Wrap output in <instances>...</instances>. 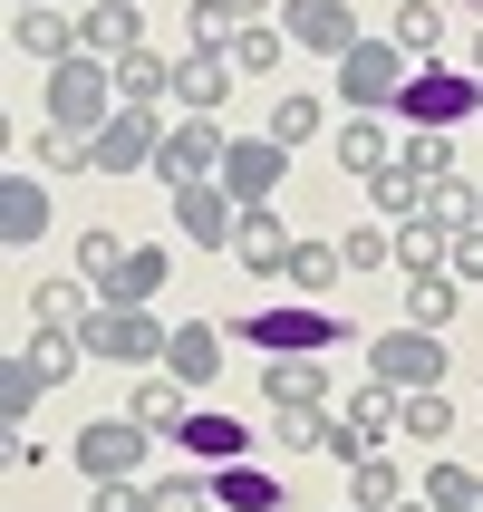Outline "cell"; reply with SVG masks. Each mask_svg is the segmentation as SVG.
I'll return each instance as SVG.
<instances>
[{"instance_id": "f5cc1de1", "label": "cell", "mask_w": 483, "mask_h": 512, "mask_svg": "<svg viewBox=\"0 0 483 512\" xmlns=\"http://www.w3.org/2000/svg\"><path fill=\"white\" fill-rule=\"evenodd\" d=\"M474 78H483V39H474Z\"/></svg>"}, {"instance_id": "ba28073f", "label": "cell", "mask_w": 483, "mask_h": 512, "mask_svg": "<svg viewBox=\"0 0 483 512\" xmlns=\"http://www.w3.org/2000/svg\"><path fill=\"white\" fill-rule=\"evenodd\" d=\"M145 445L155 435L136 426V416H97V426H78V464H87V484H126L145 464Z\"/></svg>"}, {"instance_id": "7a4b0ae2", "label": "cell", "mask_w": 483, "mask_h": 512, "mask_svg": "<svg viewBox=\"0 0 483 512\" xmlns=\"http://www.w3.org/2000/svg\"><path fill=\"white\" fill-rule=\"evenodd\" d=\"M387 116H406V136H416V126H464V116H483V78L474 68H416Z\"/></svg>"}, {"instance_id": "ffe728a7", "label": "cell", "mask_w": 483, "mask_h": 512, "mask_svg": "<svg viewBox=\"0 0 483 512\" xmlns=\"http://www.w3.org/2000/svg\"><path fill=\"white\" fill-rule=\"evenodd\" d=\"M387 39H397L416 68H445V10H435V0H397V29H387Z\"/></svg>"}, {"instance_id": "f1b7e54d", "label": "cell", "mask_w": 483, "mask_h": 512, "mask_svg": "<svg viewBox=\"0 0 483 512\" xmlns=\"http://www.w3.org/2000/svg\"><path fill=\"white\" fill-rule=\"evenodd\" d=\"M281 281H300V290H310V300H329V290L348 281V252H339V242H300Z\"/></svg>"}, {"instance_id": "f6af8a7d", "label": "cell", "mask_w": 483, "mask_h": 512, "mask_svg": "<svg viewBox=\"0 0 483 512\" xmlns=\"http://www.w3.org/2000/svg\"><path fill=\"white\" fill-rule=\"evenodd\" d=\"M145 512H213V484H203V474H174V484H155Z\"/></svg>"}, {"instance_id": "5bb4252c", "label": "cell", "mask_w": 483, "mask_h": 512, "mask_svg": "<svg viewBox=\"0 0 483 512\" xmlns=\"http://www.w3.org/2000/svg\"><path fill=\"white\" fill-rule=\"evenodd\" d=\"M232 78H242V68H232L223 49H184V58H174V97H184V116H213L232 97Z\"/></svg>"}, {"instance_id": "4fadbf2b", "label": "cell", "mask_w": 483, "mask_h": 512, "mask_svg": "<svg viewBox=\"0 0 483 512\" xmlns=\"http://www.w3.org/2000/svg\"><path fill=\"white\" fill-rule=\"evenodd\" d=\"M232 252H242V271H261V281H281L300 242L281 232V213H271V203H242V232H232Z\"/></svg>"}, {"instance_id": "f546056e", "label": "cell", "mask_w": 483, "mask_h": 512, "mask_svg": "<svg viewBox=\"0 0 483 512\" xmlns=\"http://www.w3.org/2000/svg\"><path fill=\"white\" fill-rule=\"evenodd\" d=\"M397 503H406V474L387 455H368L358 474H348V512H397Z\"/></svg>"}, {"instance_id": "7c38bea8", "label": "cell", "mask_w": 483, "mask_h": 512, "mask_svg": "<svg viewBox=\"0 0 483 512\" xmlns=\"http://www.w3.org/2000/svg\"><path fill=\"white\" fill-rule=\"evenodd\" d=\"M281 29H290V49H329V58L358 49V20H348V0H281Z\"/></svg>"}, {"instance_id": "52a82bcc", "label": "cell", "mask_w": 483, "mask_h": 512, "mask_svg": "<svg viewBox=\"0 0 483 512\" xmlns=\"http://www.w3.org/2000/svg\"><path fill=\"white\" fill-rule=\"evenodd\" d=\"M368 368L387 377L397 397H426L435 377H445V339H435V329H387V339L368 348Z\"/></svg>"}, {"instance_id": "f35d334b", "label": "cell", "mask_w": 483, "mask_h": 512, "mask_svg": "<svg viewBox=\"0 0 483 512\" xmlns=\"http://www.w3.org/2000/svg\"><path fill=\"white\" fill-rule=\"evenodd\" d=\"M426 223H445V232L483 223V194H474V184H464V174H445V184H435V194H426Z\"/></svg>"}, {"instance_id": "2e32d148", "label": "cell", "mask_w": 483, "mask_h": 512, "mask_svg": "<svg viewBox=\"0 0 483 512\" xmlns=\"http://www.w3.org/2000/svg\"><path fill=\"white\" fill-rule=\"evenodd\" d=\"M39 232H49V174H10V184H0V242L29 252Z\"/></svg>"}, {"instance_id": "7402d4cb", "label": "cell", "mask_w": 483, "mask_h": 512, "mask_svg": "<svg viewBox=\"0 0 483 512\" xmlns=\"http://www.w3.org/2000/svg\"><path fill=\"white\" fill-rule=\"evenodd\" d=\"M261 397L271 406H319L329 397V368H319V358H271V368H261Z\"/></svg>"}, {"instance_id": "5b68a950", "label": "cell", "mask_w": 483, "mask_h": 512, "mask_svg": "<svg viewBox=\"0 0 483 512\" xmlns=\"http://www.w3.org/2000/svg\"><path fill=\"white\" fill-rule=\"evenodd\" d=\"M165 339H174V329H155L145 310H97L78 329V348H87V358H107V368H165Z\"/></svg>"}, {"instance_id": "277c9868", "label": "cell", "mask_w": 483, "mask_h": 512, "mask_svg": "<svg viewBox=\"0 0 483 512\" xmlns=\"http://www.w3.org/2000/svg\"><path fill=\"white\" fill-rule=\"evenodd\" d=\"M406 78H416V68H406L397 39H358V49L339 58V97H348V116H387Z\"/></svg>"}, {"instance_id": "1f68e13d", "label": "cell", "mask_w": 483, "mask_h": 512, "mask_svg": "<svg viewBox=\"0 0 483 512\" xmlns=\"http://www.w3.org/2000/svg\"><path fill=\"white\" fill-rule=\"evenodd\" d=\"M397 165H406V174H416V184H426V194H435V184L455 174V136H445V126H416V136H406V155H397Z\"/></svg>"}, {"instance_id": "4dcf8cb0", "label": "cell", "mask_w": 483, "mask_h": 512, "mask_svg": "<svg viewBox=\"0 0 483 512\" xmlns=\"http://www.w3.org/2000/svg\"><path fill=\"white\" fill-rule=\"evenodd\" d=\"M455 300H464V290L445 281V271H426V281H406V329H435V339H445V319H455Z\"/></svg>"}, {"instance_id": "681fc988", "label": "cell", "mask_w": 483, "mask_h": 512, "mask_svg": "<svg viewBox=\"0 0 483 512\" xmlns=\"http://www.w3.org/2000/svg\"><path fill=\"white\" fill-rule=\"evenodd\" d=\"M232 20L252 29V20H271V0H232Z\"/></svg>"}, {"instance_id": "4316f807", "label": "cell", "mask_w": 483, "mask_h": 512, "mask_svg": "<svg viewBox=\"0 0 483 512\" xmlns=\"http://www.w3.org/2000/svg\"><path fill=\"white\" fill-rule=\"evenodd\" d=\"M339 165L358 174V184H377V174L397 165V155H387V126H368V116H348V126H339Z\"/></svg>"}, {"instance_id": "44dd1931", "label": "cell", "mask_w": 483, "mask_h": 512, "mask_svg": "<svg viewBox=\"0 0 483 512\" xmlns=\"http://www.w3.org/2000/svg\"><path fill=\"white\" fill-rule=\"evenodd\" d=\"M174 445H184V455H194V464H242V445H252V435L232 426V416H213V406H194Z\"/></svg>"}, {"instance_id": "c3c4849f", "label": "cell", "mask_w": 483, "mask_h": 512, "mask_svg": "<svg viewBox=\"0 0 483 512\" xmlns=\"http://www.w3.org/2000/svg\"><path fill=\"white\" fill-rule=\"evenodd\" d=\"M455 271H464V281H483V223L455 232Z\"/></svg>"}, {"instance_id": "8992f818", "label": "cell", "mask_w": 483, "mask_h": 512, "mask_svg": "<svg viewBox=\"0 0 483 512\" xmlns=\"http://www.w3.org/2000/svg\"><path fill=\"white\" fill-rule=\"evenodd\" d=\"M223 155H232L223 126H213V116H184V126H165V155H155V174H165L174 194H184V184H223Z\"/></svg>"}, {"instance_id": "d6986e66", "label": "cell", "mask_w": 483, "mask_h": 512, "mask_svg": "<svg viewBox=\"0 0 483 512\" xmlns=\"http://www.w3.org/2000/svg\"><path fill=\"white\" fill-rule=\"evenodd\" d=\"M10 49H29L39 68H68L78 58V29L58 20V10H10Z\"/></svg>"}, {"instance_id": "9a60e30c", "label": "cell", "mask_w": 483, "mask_h": 512, "mask_svg": "<svg viewBox=\"0 0 483 512\" xmlns=\"http://www.w3.org/2000/svg\"><path fill=\"white\" fill-rule=\"evenodd\" d=\"M136 49H145V20H136V10H116V0H97V10L78 20V58H107V68H126Z\"/></svg>"}, {"instance_id": "7dc6e473", "label": "cell", "mask_w": 483, "mask_h": 512, "mask_svg": "<svg viewBox=\"0 0 483 512\" xmlns=\"http://www.w3.org/2000/svg\"><path fill=\"white\" fill-rule=\"evenodd\" d=\"M145 503H155V493H145L136 474H126V484H97V493H87V512H145Z\"/></svg>"}, {"instance_id": "6da1fadb", "label": "cell", "mask_w": 483, "mask_h": 512, "mask_svg": "<svg viewBox=\"0 0 483 512\" xmlns=\"http://www.w3.org/2000/svg\"><path fill=\"white\" fill-rule=\"evenodd\" d=\"M232 339H252L261 358H319V348H339V339H348V319H339V310H319V300H271V310H252Z\"/></svg>"}, {"instance_id": "d590c367", "label": "cell", "mask_w": 483, "mask_h": 512, "mask_svg": "<svg viewBox=\"0 0 483 512\" xmlns=\"http://www.w3.org/2000/svg\"><path fill=\"white\" fill-rule=\"evenodd\" d=\"M126 252H136V242H116V232H87V242H78V281L107 300V290H116V271H126Z\"/></svg>"}, {"instance_id": "11a10c76", "label": "cell", "mask_w": 483, "mask_h": 512, "mask_svg": "<svg viewBox=\"0 0 483 512\" xmlns=\"http://www.w3.org/2000/svg\"><path fill=\"white\" fill-rule=\"evenodd\" d=\"M464 10H483V0H464Z\"/></svg>"}, {"instance_id": "816d5d0a", "label": "cell", "mask_w": 483, "mask_h": 512, "mask_svg": "<svg viewBox=\"0 0 483 512\" xmlns=\"http://www.w3.org/2000/svg\"><path fill=\"white\" fill-rule=\"evenodd\" d=\"M397 512H426V493H416V503H397Z\"/></svg>"}, {"instance_id": "9c48e42d", "label": "cell", "mask_w": 483, "mask_h": 512, "mask_svg": "<svg viewBox=\"0 0 483 512\" xmlns=\"http://www.w3.org/2000/svg\"><path fill=\"white\" fill-rule=\"evenodd\" d=\"M87 145H97V165H87V174H136V165L165 155V126H155V107H116Z\"/></svg>"}, {"instance_id": "d6a6232c", "label": "cell", "mask_w": 483, "mask_h": 512, "mask_svg": "<svg viewBox=\"0 0 483 512\" xmlns=\"http://www.w3.org/2000/svg\"><path fill=\"white\" fill-rule=\"evenodd\" d=\"M426 512H483V474H464V464H426Z\"/></svg>"}, {"instance_id": "ee69618b", "label": "cell", "mask_w": 483, "mask_h": 512, "mask_svg": "<svg viewBox=\"0 0 483 512\" xmlns=\"http://www.w3.org/2000/svg\"><path fill=\"white\" fill-rule=\"evenodd\" d=\"M406 435H455V406H445V387H426V397H406Z\"/></svg>"}, {"instance_id": "836d02e7", "label": "cell", "mask_w": 483, "mask_h": 512, "mask_svg": "<svg viewBox=\"0 0 483 512\" xmlns=\"http://www.w3.org/2000/svg\"><path fill=\"white\" fill-rule=\"evenodd\" d=\"M116 97H126V107H155V97H174V68L155 49H136L126 68H116Z\"/></svg>"}, {"instance_id": "60d3db41", "label": "cell", "mask_w": 483, "mask_h": 512, "mask_svg": "<svg viewBox=\"0 0 483 512\" xmlns=\"http://www.w3.org/2000/svg\"><path fill=\"white\" fill-rule=\"evenodd\" d=\"M78 165H97V145L78 126H39V174H78Z\"/></svg>"}, {"instance_id": "603a6c76", "label": "cell", "mask_w": 483, "mask_h": 512, "mask_svg": "<svg viewBox=\"0 0 483 512\" xmlns=\"http://www.w3.org/2000/svg\"><path fill=\"white\" fill-rule=\"evenodd\" d=\"M213 503L223 512H281V484L261 464H213Z\"/></svg>"}, {"instance_id": "8d00e7d4", "label": "cell", "mask_w": 483, "mask_h": 512, "mask_svg": "<svg viewBox=\"0 0 483 512\" xmlns=\"http://www.w3.org/2000/svg\"><path fill=\"white\" fill-rule=\"evenodd\" d=\"M329 416H319V406H271V445H290V455H310V445H329Z\"/></svg>"}, {"instance_id": "e575fe53", "label": "cell", "mask_w": 483, "mask_h": 512, "mask_svg": "<svg viewBox=\"0 0 483 512\" xmlns=\"http://www.w3.org/2000/svg\"><path fill=\"white\" fill-rule=\"evenodd\" d=\"M261 136H271V145H290V155H300V145H310V136H329V116H319V97H281V107H271V126H261Z\"/></svg>"}, {"instance_id": "8fae6325", "label": "cell", "mask_w": 483, "mask_h": 512, "mask_svg": "<svg viewBox=\"0 0 483 512\" xmlns=\"http://www.w3.org/2000/svg\"><path fill=\"white\" fill-rule=\"evenodd\" d=\"M174 232H184L194 252H223L232 232H242V203H232L223 184H184V194H174Z\"/></svg>"}, {"instance_id": "7bdbcfd3", "label": "cell", "mask_w": 483, "mask_h": 512, "mask_svg": "<svg viewBox=\"0 0 483 512\" xmlns=\"http://www.w3.org/2000/svg\"><path fill=\"white\" fill-rule=\"evenodd\" d=\"M39 397H49V387L10 358V368H0V416H10V435H29V406H39Z\"/></svg>"}, {"instance_id": "ab89813d", "label": "cell", "mask_w": 483, "mask_h": 512, "mask_svg": "<svg viewBox=\"0 0 483 512\" xmlns=\"http://www.w3.org/2000/svg\"><path fill=\"white\" fill-rule=\"evenodd\" d=\"M184 39H194V49H232V39H242L232 0H194V10H184Z\"/></svg>"}, {"instance_id": "bcb514c9", "label": "cell", "mask_w": 483, "mask_h": 512, "mask_svg": "<svg viewBox=\"0 0 483 512\" xmlns=\"http://www.w3.org/2000/svg\"><path fill=\"white\" fill-rule=\"evenodd\" d=\"M339 252H348V271H377V261H397V232H348V242H339Z\"/></svg>"}, {"instance_id": "83f0119b", "label": "cell", "mask_w": 483, "mask_h": 512, "mask_svg": "<svg viewBox=\"0 0 483 512\" xmlns=\"http://www.w3.org/2000/svg\"><path fill=\"white\" fill-rule=\"evenodd\" d=\"M223 58L242 68V78H271V68L290 58V29H281V20H252V29H242V39H232Z\"/></svg>"}, {"instance_id": "b9f144b4", "label": "cell", "mask_w": 483, "mask_h": 512, "mask_svg": "<svg viewBox=\"0 0 483 512\" xmlns=\"http://www.w3.org/2000/svg\"><path fill=\"white\" fill-rule=\"evenodd\" d=\"M29 310H39V329H87V319H97L68 281H39V290H29Z\"/></svg>"}, {"instance_id": "f907efd6", "label": "cell", "mask_w": 483, "mask_h": 512, "mask_svg": "<svg viewBox=\"0 0 483 512\" xmlns=\"http://www.w3.org/2000/svg\"><path fill=\"white\" fill-rule=\"evenodd\" d=\"M10 10H49V0H10Z\"/></svg>"}, {"instance_id": "30bf717a", "label": "cell", "mask_w": 483, "mask_h": 512, "mask_svg": "<svg viewBox=\"0 0 483 512\" xmlns=\"http://www.w3.org/2000/svg\"><path fill=\"white\" fill-rule=\"evenodd\" d=\"M281 174H290V145L232 136V155H223V194H232V203H271V194H281Z\"/></svg>"}, {"instance_id": "ac0fdd59", "label": "cell", "mask_w": 483, "mask_h": 512, "mask_svg": "<svg viewBox=\"0 0 483 512\" xmlns=\"http://www.w3.org/2000/svg\"><path fill=\"white\" fill-rule=\"evenodd\" d=\"M213 368H223V329H213V319H184V329L165 339V377L174 387H203Z\"/></svg>"}, {"instance_id": "484cf974", "label": "cell", "mask_w": 483, "mask_h": 512, "mask_svg": "<svg viewBox=\"0 0 483 512\" xmlns=\"http://www.w3.org/2000/svg\"><path fill=\"white\" fill-rule=\"evenodd\" d=\"M126 416H136L145 435H184V416H194V397H184L174 377H145V387H136V406H126Z\"/></svg>"}, {"instance_id": "e0dca14e", "label": "cell", "mask_w": 483, "mask_h": 512, "mask_svg": "<svg viewBox=\"0 0 483 512\" xmlns=\"http://www.w3.org/2000/svg\"><path fill=\"white\" fill-rule=\"evenodd\" d=\"M165 281H174V252H165V242H136L126 271H116V290H107V310H155Z\"/></svg>"}, {"instance_id": "74e56055", "label": "cell", "mask_w": 483, "mask_h": 512, "mask_svg": "<svg viewBox=\"0 0 483 512\" xmlns=\"http://www.w3.org/2000/svg\"><path fill=\"white\" fill-rule=\"evenodd\" d=\"M368 203H377V213H387V223H416V213H426V184H416V174H406V165H387V174H377V184H368Z\"/></svg>"}, {"instance_id": "d4e9b609", "label": "cell", "mask_w": 483, "mask_h": 512, "mask_svg": "<svg viewBox=\"0 0 483 512\" xmlns=\"http://www.w3.org/2000/svg\"><path fill=\"white\" fill-rule=\"evenodd\" d=\"M397 261H406V281H426V271H445V261H455V232L416 213V223H397Z\"/></svg>"}, {"instance_id": "cb8c5ba5", "label": "cell", "mask_w": 483, "mask_h": 512, "mask_svg": "<svg viewBox=\"0 0 483 512\" xmlns=\"http://www.w3.org/2000/svg\"><path fill=\"white\" fill-rule=\"evenodd\" d=\"M78 358H87V348H78V329H39V339L20 348V368L39 377V387H68V377H78Z\"/></svg>"}, {"instance_id": "3957f363", "label": "cell", "mask_w": 483, "mask_h": 512, "mask_svg": "<svg viewBox=\"0 0 483 512\" xmlns=\"http://www.w3.org/2000/svg\"><path fill=\"white\" fill-rule=\"evenodd\" d=\"M116 107H126V97H116V68H107V58H68V68H49V126L97 136Z\"/></svg>"}, {"instance_id": "db71d44e", "label": "cell", "mask_w": 483, "mask_h": 512, "mask_svg": "<svg viewBox=\"0 0 483 512\" xmlns=\"http://www.w3.org/2000/svg\"><path fill=\"white\" fill-rule=\"evenodd\" d=\"M116 10H136V0H116Z\"/></svg>"}]
</instances>
